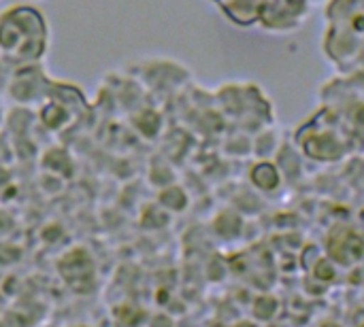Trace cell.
I'll use <instances>...</instances> for the list:
<instances>
[{"label": "cell", "mask_w": 364, "mask_h": 327, "mask_svg": "<svg viewBox=\"0 0 364 327\" xmlns=\"http://www.w3.org/2000/svg\"><path fill=\"white\" fill-rule=\"evenodd\" d=\"M326 19L328 26L363 32V0H328Z\"/></svg>", "instance_id": "cell-2"}, {"label": "cell", "mask_w": 364, "mask_h": 327, "mask_svg": "<svg viewBox=\"0 0 364 327\" xmlns=\"http://www.w3.org/2000/svg\"><path fill=\"white\" fill-rule=\"evenodd\" d=\"M49 49V23L30 4H13L0 13V51L19 62L36 64Z\"/></svg>", "instance_id": "cell-1"}]
</instances>
